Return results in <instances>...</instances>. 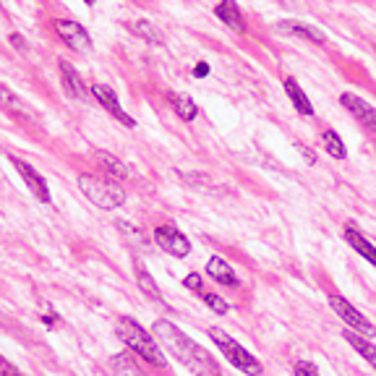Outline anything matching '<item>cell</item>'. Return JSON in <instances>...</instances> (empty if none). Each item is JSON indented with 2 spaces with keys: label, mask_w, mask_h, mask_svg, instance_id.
Wrapping results in <instances>:
<instances>
[{
  "label": "cell",
  "mask_w": 376,
  "mask_h": 376,
  "mask_svg": "<svg viewBox=\"0 0 376 376\" xmlns=\"http://www.w3.org/2000/svg\"><path fill=\"white\" fill-rule=\"evenodd\" d=\"M322 144H324L327 155H332L335 159H345L348 157V149H345V144H342V139L335 131H324L322 133Z\"/></svg>",
  "instance_id": "23"
},
{
  "label": "cell",
  "mask_w": 376,
  "mask_h": 376,
  "mask_svg": "<svg viewBox=\"0 0 376 376\" xmlns=\"http://www.w3.org/2000/svg\"><path fill=\"white\" fill-rule=\"evenodd\" d=\"M342 338L348 340L353 348L361 353V358H364L366 364L376 368V345L371 342V340H366L364 335H358V332H353V329H345V332H342Z\"/></svg>",
  "instance_id": "17"
},
{
  "label": "cell",
  "mask_w": 376,
  "mask_h": 376,
  "mask_svg": "<svg viewBox=\"0 0 376 376\" xmlns=\"http://www.w3.org/2000/svg\"><path fill=\"white\" fill-rule=\"evenodd\" d=\"M277 29L283 34H293V37H300V39H309V42H316V45H324L327 42V34L322 29H316L311 24H303V21H280Z\"/></svg>",
  "instance_id": "13"
},
{
  "label": "cell",
  "mask_w": 376,
  "mask_h": 376,
  "mask_svg": "<svg viewBox=\"0 0 376 376\" xmlns=\"http://www.w3.org/2000/svg\"><path fill=\"white\" fill-rule=\"evenodd\" d=\"M293 371H296V376H319V368L311 361H298Z\"/></svg>",
  "instance_id": "27"
},
{
  "label": "cell",
  "mask_w": 376,
  "mask_h": 376,
  "mask_svg": "<svg viewBox=\"0 0 376 376\" xmlns=\"http://www.w3.org/2000/svg\"><path fill=\"white\" fill-rule=\"evenodd\" d=\"M136 283H139V287H142V293L146 296L149 300H155V303H162V293H159V287H157V283L152 280V274L146 272V269H136Z\"/></svg>",
  "instance_id": "22"
},
{
  "label": "cell",
  "mask_w": 376,
  "mask_h": 376,
  "mask_svg": "<svg viewBox=\"0 0 376 376\" xmlns=\"http://www.w3.org/2000/svg\"><path fill=\"white\" fill-rule=\"evenodd\" d=\"M214 13H217V19H220L222 24L230 26L233 32H238V34H243V32H246V21H243V16H241L238 3H233V0H225V3H220V5L214 8Z\"/></svg>",
  "instance_id": "15"
},
{
  "label": "cell",
  "mask_w": 376,
  "mask_h": 376,
  "mask_svg": "<svg viewBox=\"0 0 376 376\" xmlns=\"http://www.w3.org/2000/svg\"><path fill=\"white\" fill-rule=\"evenodd\" d=\"M183 285L188 287V290H194V293H204V280H201V274H188V277H183Z\"/></svg>",
  "instance_id": "26"
},
{
  "label": "cell",
  "mask_w": 376,
  "mask_h": 376,
  "mask_svg": "<svg viewBox=\"0 0 376 376\" xmlns=\"http://www.w3.org/2000/svg\"><path fill=\"white\" fill-rule=\"evenodd\" d=\"M209 338L214 340V345H217L222 351V355L230 361V366H235L238 371H243L246 376H261L259 361H256L241 342H235L228 332H222L220 327H212V329H209Z\"/></svg>",
  "instance_id": "3"
},
{
  "label": "cell",
  "mask_w": 376,
  "mask_h": 376,
  "mask_svg": "<svg viewBox=\"0 0 376 376\" xmlns=\"http://www.w3.org/2000/svg\"><path fill=\"white\" fill-rule=\"evenodd\" d=\"M13 165H16V170H19V175L24 178V183L32 188V194L37 196L39 201H50V191H47V183H45V178L39 175L37 170L32 168L29 162H24V159H19V157H13Z\"/></svg>",
  "instance_id": "12"
},
{
  "label": "cell",
  "mask_w": 376,
  "mask_h": 376,
  "mask_svg": "<svg viewBox=\"0 0 376 376\" xmlns=\"http://www.w3.org/2000/svg\"><path fill=\"white\" fill-rule=\"evenodd\" d=\"M52 26H55V32L60 34V39H63L65 45H68L74 52H89L91 50L89 32H87L81 24L71 21V19H55Z\"/></svg>",
  "instance_id": "6"
},
{
  "label": "cell",
  "mask_w": 376,
  "mask_h": 376,
  "mask_svg": "<svg viewBox=\"0 0 376 376\" xmlns=\"http://www.w3.org/2000/svg\"><path fill=\"white\" fill-rule=\"evenodd\" d=\"M118 228H120V230H123V233L126 235H131V238H133V241H146V238H144V233H139V228H133V225H131V222H126V220H118L115 222Z\"/></svg>",
  "instance_id": "28"
},
{
  "label": "cell",
  "mask_w": 376,
  "mask_h": 376,
  "mask_svg": "<svg viewBox=\"0 0 376 376\" xmlns=\"http://www.w3.org/2000/svg\"><path fill=\"white\" fill-rule=\"evenodd\" d=\"M58 68H60V78H63L65 94H68L71 100H76V102H87V100H89V89L84 87V78L78 76L76 68L68 63V60H60Z\"/></svg>",
  "instance_id": "11"
},
{
  "label": "cell",
  "mask_w": 376,
  "mask_h": 376,
  "mask_svg": "<svg viewBox=\"0 0 376 376\" xmlns=\"http://www.w3.org/2000/svg\"><path fill=\"white\" fill-rule=\"evenodd\" d=\"M91 97L102 104L104 110L115 118V120H120L126 129H136V120H133V118H131L129 113L120 107V102H118V97H115V91L110 89V87H104V84H94V87H91Z\"/></svg>",
  "instance_id": "9"
},
{
  "label": "cell",
  "mask_w": 376,
  "mask_h": 376,
  "mask_svg": "<svg viewBox=\"0 0 376 376\" xmlns=\"http://www.w3.org/2000/svg\"><path fill=\"white\" fill-rule=\"evenodd\" d=\"M155 241H157V246L162 248V251H168V254H173L175 259H183V256L191 254V243H188V238H186L178 228H173V225H162V228H157Z\"/></svg>",
  "instance_id": "7"
},
{
  "label": "cell",
  "mask_w": 376,
  "mask_h": 376,
  "mask_svg": "<svg viewBox=\"0 0 376 376\" xmlns=\"http://www.w3.org/2000/svg\"><path fill=\"white\" fill-rule=\"evenodd\" d=\"M0 107H3L8 115L16 118V120L26 123V126H37V115L29 110V104H26L16 91L8 89L5 84H0Z\"/></svg>",
  "instance_id": "10"
},
{
  "label": "cell",
  "mask_w": 376,
  "mask_h": 376,
  "mask_svg": "<svg viewBox=\"0 0 376 376\" xmlns=\"http://www.w3.org/2000/svg\"><path fill=\"white\" fill-rule=\"evenodd\" d=\"M345 241H348V243L355 248V254H358V256H364L368 264H374V267H376V246H374V243H368L364 235L358 233V228H355L353 222H348V225H345Z\"/></svg>",
  "instance_id": "14"
},
{
  "label": "cell",
  "mask_w": 376,
  "mask_h": 376,
  "mask_svg": "<svg viewBox=\"0 0 376 376\" xmlns=\"http://www.w3.org/2000/svg\"><path fill=\"white\" fill-rule=\"evenodd\" d=\"M152 335L155 340H159L165 345V351L170 355H175V361L183 364L194 376H222L220 364L209 355V351H204L196 340H191L188 335H183L178 327L168 322V319H159L152 327Z\"/></svg>",
  "instance_id": "1"
},
{
  "label": "cell",
  "mask_w": 376,
  "mask_h": 376,
  "mask_svg": "<svg viewBox=\"0 0 376 376\" xmlns=\"http://www.w3.org/2000/svg\"><path fill=\"white\" fill-rule=\"evenodd\" d=\"M133 32L139 34L142 39H146V42H155V45H162V34L157 32L155 26L149 24L146 19H139V21H133Z\"/></svg>",
  "instance_id": "24"
},
{
  "label": "cell",
  "mask_w": 376,
  "mask_h": 376,
  "mask_svg": "<svg viewBox=\"0 0 376 376\" xmlns=\"http://www.w3.org/2000/svg\"><path fill=\"white\" fill-rule=\"evenodd\" d=\"M78 188L84 191V196L91 204H97L100 209H118L126 204V191L110 181L94 178V175H78Z\"/></svg>",
  "instance_id": "4"
},
{
  "label": "cell",
  "mask_w": 376,
  "mask_h": 376,
  "mask_svg": "<svg viewBox=\"0 0 376 376\" xmlns=\"http://www.w3.org/2000/svg\"><path fill=\"white\" fill-rule=\"evenodd\" d=\"M110 366H113V374L115 376H146L129 353H118V355H113Z\"/></svg>",
  "instance_id": "20"
},
{
  "label": "cell",
  "mask_w": 376,
  "mask_h": 376,
  "mask_svg": "<svg viewBox=\"0 0 376 376\" xmlns=\"http://www.w3.org/2000/svg\"><path fill=\"white\" fill-rule=\"evenodd\" d=\"M11 45H13V50H26V45H24V37L21 34H11Z\"/></svg>",
  "instance_id": "30"
},
{
  "label": "cell",
  "mask_w": 376,
  "mask_h": 376,
  "mask_svg": "<svg viewBox=\"0 0 376 376\" xmlns=\"http://www.w3.org/2000/svg\"><path fill=\"white\" fill-rule=\"evenodd\" d=\"M194 74H196V76H207V74H209V65L207 63H199V65H196Z\"/></svg>",
  "instance_id": "31"
},
{
  "label": "cell",
  "mask_w": 376,
  "mask_h": 376,
  "mask_svg": "<svg viewBox=\"0 0 376 376\" xmlns=\"http://www.w3.org/2000/svg\"><path fill=\"white\" fill-rule=\"evenodd\" d=\"M0 376H21V371H19L8 358L0 355Z\"/></svg>",
  "instance_id": "29"
},
{
  "label": "cell",
  "mask_w": 376,
  "mask_h": 376,
  "mask_svg": "<svg viewBox=\"0 0 376 376\" xmlns=\"http://www.w3.org/2000/svg\"><path fill=\"white\" fill-rule=\"evenodd\" d=\"M201 300H204V303H207L209 309L217 313V316L230 313V303H228V300H222L220 296H214V293H201Z\"/></svg>",
  "instance_id": "25"
},
{
  "label": "cell",
  "mask_w": 376,
  "mask_h": 376,
  "mask_svg": "<svg viewBox=\"0 0 376 376\" xmlns=\"http://www.w3.org/2000/svg\"><path fill=\"white\" fill-rule=\"evenodd\" d=\"M115 335L118 340H123L136 355H142L146 364L157 366V368H165V366H168V358H165V353L159 351L155 335H149V332H146L144 327L136 324L133 319H118Z\"/></svg>",
  "instance_id": "2"
},
{
  "label": "cell",
  "mask_w": 376,
  "mask_h": 376,
  "mask_svg": "<svg viewBox=\"0 0 376 376\" xmlns=\"http://www.w3.org/2000/svg\"><path fill=\"white\" fill-rule=\"evenodd\" d=\"M340 102H342V107H345L366 131L376 133V107L374 104H368L366 100H361L358 94H353V91H345V94L340 97Z\"/></svg>",
  "instance_id": "8"
},
{
  "label": "cell",
  "mask_w": 376,
  "mask_h": 376,
  "mask_svg": "<svg viewBox=\"0 0 376 376\" xmlns=\"http://www.w3.org/2000/svg\"><path fill=\"white\" fill-rule=\"evenodd\" d=\"M329 306H332V311L338 313L340 319L348 324V329H353V332H358V335H376V327L366 319L364 313L358 311L353 303H348V300L342 298V296H335V293H329Z\"/></svg>",
  "instance_id": "5"
},
{
  "label": "cell",
  "mask_w": 376,
  "mask_h": 376,
  "mask_svg": "<svg viewBox=\"0 0 376 376\" xmlns=\"http://www.w3.org/2000/svg\"><path fill=\"white\" fill-rule=\"evenodd\" d=\"M94 157H97V162L102 165V170L107 173V175H113V178H120V181H123V178H129V175H131V170L126 168V162H120V159H115L113 155H104V152H97Z\"/></svg>",
  "instance_id": "21"
},
{
  "label": "cell",
  "mask_w": 376,
  "mask_h": 376,
  "mask_svg": "<svg viewBox=\"0 0 376 376\" xmlns=\"http://www.w3.org/2000/svg\"><path fill=\"white\" fill-rule=\"evenodd\" d=\"M170 102H173V110H175V115L181 118L183 123H191L199 113V107L191 97H186V94H170Z\"/></svg>",
  "instance_id": "19"
},
{
  "label": "cell",
  "mask_w": 376,
  "mask_h": 376,
  "mask_svg": "<svg viewBox=\"0 0 376 376\" xmlns=\"http://www.w3.org/2000/svg\"><path fill=\"white\" fill-rule=\"evenodd\" d=\"M285 94L290 97V102L296 104V110H298L300 115H313L311 102H309L306 91L300 89V84L296 81V78H287V81H285Z\"/></svg>",
  "instance_id": "18"
},
{
  "label": "cell",
  "mask_w": 376,
  "mask_h": 376,
  "mask_svg": "<svg viewBox=\"0 0 376 376\" xmlns=\"http://www.w3.org/2000/svg\"><path fill=\"white\" fill-rule=\"evenodd\" d=\"M207 272L209 277H212L214 283H220V285H228V287L238 285V277H235L233 267L225 259H220V256H212V259L207 261Z\"/></svg>",
  "instance_id": "16"
}]
</instances>
